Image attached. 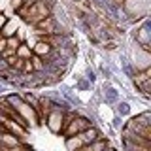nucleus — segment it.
<instances>
[{
  "instance_id": "1",
  "label": "nucleus",
  "mask_w": 151,
  "mask_h": 151,
  "mask_svg": "<svg viewBox=\"0 0 151 151\" xmlns=\"http://www.w3.org/2000/svg\"><path fill=\"white\" fill-rule=\"evenodd\" d=\"M123 129L132 132V134H138L145 140H151V111L145 110L138 115L130 117L129 121H125Z\"/></svg>"
},
{
  "instance_id": "2",
  "label": "nucleus",
  "mask_w": 151,
  "mask_h": 151,
  "mask_svg": "<svg viewBox=\"0 0 151 151\" xmlns=\"http://www.w3.org/2000/svg\"><path fill=\"white\" fill-rule=\"evenodd\" d=\"M125 53L129 57L130 64L136 68V72H144V70L151 68V53L147 49H142L134 42L129 40V47H125Z\"/></svg>"
},
{
  "instance_id": "3",
  "label": "nucleus",
  "mask_w": 151,
  "mask_h": 151,
  "mask_svg": "<svg viewBox=\"0 0 151 151\" xmlns=\"http://www.w3.org/2000/svg\"><path fill=\"white\" fill-rule=\"evenodd\" d=\"M130 42H134L136 45H140L142 49H151V23L149 17L142 19V21L130 30Z\"/></svg>"
},
{
  "instance_id": "4",
  "label": "nucleus",
  "mask_w": 151,
  "mask_h": 151,
  "mask_svg": "<svg viewBox=\"0 0 151 151\" xmlns=\"http://www.w3.org/2000/svg\"><path fill=\"white\" fill-rule=\"evenodd\" d=\"M91 125H94V123L91 119H87L85 115H81L78 110V113L72 117V119L68 121V125L64 127V130H63V136L64 138H70V136H76V134H79V132H83L85 129H89Z\"/></svg>"
},
{
  "instance_id": "5",
  "label": "nucleus",
  "mask_w": 151,
  "mask_h": 151,
  "mask_svg": "<svg viewBox=\"0 0 151 151\" xmlns=\"http://www.w3.org/2000/svg\"><path fill=\"white\" fill-rule=\"evenodd\" d=\"M134 89L138 91L145 100H149V93H151V68L144 70V72H136V76L130 79Z\"/></svg>"
},
{
  "instance_id": "6",
  "label": "nucleus",
  "mask_w": 151,
  "mask_h": 151,
  "mask_svg": "<svg viewBox=\"0 0 151 151\" xmlns=\"http://www.w3.org/2000/svg\"><path fill=\"white\" fill-rule=\"evenodd\" d=\"M44 123L47 125V129L51 130V134H63V130H64V111L57 110L53 106L49 110V113L45 115Z\"/></svg>"
},
{
  "instance_id": "7",
  "label": "nucleus",
  "mask_w": 151,
  "mask_h": 151,
  "mask_svg": "<svg viewBox=\"0 0 151 151\" xmlns=\"http://www.w3.org/2000/svg\"><path fill=\"white\" fill-rule=\"evenodd\" d=\"M100 94H102V102L108 104V106H113V104H117L121 100V98H119V91L111 85V81H104Z\"/></svg>"
},
{
  "instance_id": "8",
  "label": "nucleus",
  "mask_w": 151,
  "mask_h": 151,
  "mask_svg": "<svg viewBox=\"0 0 151 151\" xmlns=\"http://www.w3.org/2000/svg\"><path fill=\"white\" fill-rule=\"evenodd\" d=\"M79 140L83 142V145H87V144H93V142H96L98 138H104L102 136V132H100V129H98L96 125H91L89 129H85L83 132H79Z\"/></svg>"
},
{
  "instance_id": "9",
  "label": "nucleus",
  "mask_w": 151,
  "mask_h": 151,
  "mask_svg": "<svg viewBox=\"0 0 151 151\" xmlns=\"http://www.w3.org/2000/svg\"><path fill=\"white\" fill-rule=\"evenodd\" d=\"M30 49H32V55L40 57V59H45V57L49 55L51 51H53L49 45L45 44V42H42V40H36V38H34V44H32V47H30Z\"/></svg>"
},
{
  "instance_id": "10",
  "label": "nucleus",
  "mask_w": 151,
  "mask_h": 151,
  "mask_svg": "<svg viewBox=\"0 0 151 151\" xmlns=\"http://www.w3.org/2000/svg\"><path fill=\"white\" fill-rule=\"evenodd\" d=\"M113 113H115L117 117H121V119L129 117L130 115V102L129 100H119L117 104H113Z\"/></svg>"
},
{
  "instance_id": "11",
  "label": "nucleus",
  "mask_w": 151,
  "mask_h": 151,
  "mask_svg": "<svg viewBox=\"0 0 151 151\" xmlns=\"http://www.w3.org/2000/svg\"><path fill=\"white\" fill-rule=\"evenodd\" d=\"M21 144H23V140L13 136V134H9V132H4L2 138H0V147H17Z\"/></svg>"
},
{
  "instance_id": "12",
  "label": "nucleus",
  "mask_w": 151,
  "mask_h": 151,
  "mask_svg": "<svg viewBox=\"0 0 151 151\" xmlns=\"http://www.w3.org/2000/svg\"><path fill=\"white\" fill-rule=\"evenodd\" d=\"M17 28H19V25L15 23V19H8L6 25H4L2 30H0V34H2V38H12V36H15Z\"/></svg>"
},
{
  "instance_id": "13",
  "label": "nucleus",
  "mask_w": 151,
  "mask_h": 151,
  "mask_svg": "<svg viewBox=\"0 0 151 151\" xmlns=\"http://www.w3.org/2000/svg\"><path fill=\"white\" fill-rule=\"evenodd\" d=\"M64 145H66V151H78L79 147H83V142L79 140L78 134H76V136H70V138H66Z\"/></svg>"
},
{
  "instance_id": "14",
  "label": "nucleus",
  "mask_w": 151,
  "mask_h": 151,
  "mask_svg": "<svg viewBox=\"0 0 151 151\" xmlns=\"http://www.w3.org/2000/svg\"><path fill=\"white\" fill-rule=\"evenodd\" d=\"M15 57H17V59H23V60H28V59L32 57V49H30L27 44H21V45L15 49Z\"/></svg>"
},
{
  "instance_id": "15",
  "label": "nucleus",
  "mask_w": 151,
  "mask_h": 151,
  "mask_svg": "<svg viewBox=\"0 0 151 151\" xmlns=\"http://www.w3.org/2000/svg\"><path fill=\"white\" fill-rule=\"evenodd\" d=\"M98 72H100V76L106 79V81H111V79H113V72L110 70V66H108L106 63H100V64H98Z\"/></svg>"
},
{
  "instance_id": "16",
  "label": "nucleus",
  "mask_w": 151,
  "mask_h": 151,
  "mask_svg": "<svg viewBox=\"0 0 151 151\" xmlns=\"http://www.w3.org/2000/svg\"><path fill=\"white\" fill-rule=\"evenodd\" d=\"M93 85L87 81L85 78H81V76H78V79H76V91H91Z\"/></svg>"
},
{
  "instance_id": "17",
  "label": "nucleus",
  "mask_w": 151,
  "mask_h": 151,
  "mask_svg": "<svg viewBox=\"0 0 151 151\" xmlns=\"http://www.w3.org/2000/svg\"><path fill=\"white\" fill-rule=\"evenodd\" d=\"M30 64H32V70H34V72H44V68H45V63L36 55L30 57Z\"/></svg>"
},
{
  "instance_id": "18",
  "label": "nucleus",
  "mask_w": 151,
  "mask_h": 151,
  "mask_svg": "<svg viewBox=\"0 0 151 151\" xmlns=\"http://www.w3.org/2000/svg\"><path fill=\"white\" fill-rule=\"evenodd\" d=\"M81 78H85V79H87V81L91 83V85H94V83H96V70H94L93 66H87Z\"/></svg>"
},
{
  "instance_id": "19",
  "label": "nucleus",
  "mask_w": 151,
  "mask_h": 151,
  "mask_svg": "<svg viewBox=\"0 0 151 151\" xmlns=\"http://www.w3.org/2000/svg\"><path fill=\"white\" fill-rule=\"evenodd\" d=\"M110 125H111V129H113V130H121V129H123V125H125V121H123L121 117L113 115L111 119H110Z\"/></svg>"
},
{
  "instance_id": "20",
  "label": "nucleus",
  "mask_w": 151,
  "mask_h": 151,
  "mask_svg": "<svg viewBox=\"0 0 151 151\" xmlns=\"http://www.w3.org/2000/svg\"><path fill=\"white\" fill-rule=\"evenodd\" d=\"M19 45H21V42H19L15 36H12V38H6V47H8V49H13V51H15Z\"/></svg>"
},
{
  "instance_id": "21",
  "label": "nucleus",
  "mask_w": 151,
  "mask_h": 151,
  "mask_svg": "<svg viewBox=\"0 0 151 151\" xmlns=\"http://www.w3.org/2000/svg\"><path fill=\"white\" fill-rule=\"evenodd\" d=\"M23 6H25V0H9V9H12V12H15V13Z\"/></svg>"
},
{
  "instance_id": "22",
  "label": "nucleus",
  "mask_w": 151,
  "mask_h": 151,
  "mask_svg": "<svg viewBox=\"0 0 151 151\" xmlns=\"http://www.w3.org/2000/svg\"><path fill=\"white\" fill-rule=\"evenodd\" d=\"M15 38H17L19 42H21V44H25V40H27V34H25V28H21V27H19V28H17V32H15Z\"/></svg>"
},
{
  "instance_id": "23",
  "label": "nucleus",
  "mask_w": 151,
  "mask_h": 151,
  "mask_svg": "<svg viewBox=\"0 0 151 151\" xmlns=\"http://www.w3.org/2000/svg\"><path fill=\"white\" fill-rule=\"evenodd\" d=\"M13 55H15V51H13V49H8V47H6V49L2 51V55H0V57H2V59H8V57H13Z\"/></svg>"
},
{
  "instance_id": "24",
  "label": "nucleus",
  "mask_w": 151,
  "mask_h": 151,
  "mask_svg": "<svg viewBox=\"0 0 151 151\" xmlns=\"http://www.w3.org/2000/svg\"><path fill=\"white\" fill-rule=\"evenodd\" d=\"M9 8V0H0V13H4Z\"/></svg>"
},
{
  "instance_id": "25",
  "label": "nucleus",
  "mask_w": 151,
  "mask_h": 151,
  "mask_svg": "<svg viewBox=\"0 0 151 151\" xmlns=\"http://www.w3.org/2000/svg\"><path fill=\"white\" fill-rule=\"evenodd\" d=\"M6 89H8L6 83H0V98H4L6 94H9V93H6Z\"/></svg>"
},
{
  "instance_id": "26",
  "label": "nucleus",
  "mask_w": 151,
  "mask_h": 151,
  "mask_svg": "<svg viewBox=\"0 0 151 151\" xmlns=\"http://www.w3.org/2000/svg\"><path fill=\"white\" fill-rule=\"evenodd\" d=\"M6 21H8V17L4 15V13H0V30H2V27L6 25Z\"/></svg>"
},
{
  "instance_id": "27",
  "label": "nucleus",
  "mask_w": 151,
  "mask_h": 151,
  "mask_svg": "<svg viewBox=\"0 0 151 151\" xmlns=\"http://www.w3.org/2000/svg\"><path fill=\"white\" fill-rule=\"evenodd\" d=\"M4 49H6V38H0V55H2Z\"/></svg>"
},
{
  "instance_id": "28",
  "label": "nucleus",
  "mask_w": 151,
  "mask_h": 151,
  "mask_svg": "<svg viewBox=\"0 0 151 151\" xmlns=\"http://www.w3.org/2000/svg\"><path fill=\"white\" fill-rule=\"evenodd\" d=\"M19 151H32V149H30V147H28V145H27V144H23V145H21V149H19Z\"/></svg>"
},
{
  "instance_id": "29",
  "label": "nucleus",
  "mask_w": 151,
  "mask_h": 151,
  "mask_svg": "<svg viewBox=\"0 0 151 151\" xmlns=\"http://www.w3.org/2000/svg\"><path fill=\"white\" fill-rule=\"evenodd\" d=\"M104 151H117V149H115V147H113V145L110 144V145H108V147H106V149H104Z\"/></svg>"
},
{
  "instance_id": "30",
  "label": "nucleus",
  "mask_w": 151,
  "mask_h": 151,
  "mask_svg": "<svg viewBox=\"0 0 151 151\" xmlns=\"http://www.w3.org/2000/svg\"><path fill=\"white\" fill-rule=\"evenodd\" d=\"M0 129H4V127H2V125H0Z\"/></svg>"
},
{
  "instance_id": "31",
  "label": "nucleus",
  "mask_w": 151,
  "mask_h": 151,
  "mask_svg": "<svg viewBox=\"0 0 151 151\" xmlns=\"http://www.w3.org/2000/svg\"><path fill=\"white\" fill-rule=\"evenodd\" d=\"M0 38H2V34H0Z\"/></svg>"
}]
</instances>
